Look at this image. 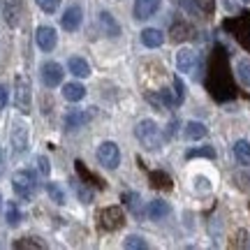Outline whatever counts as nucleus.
<instances>
[{
  "instance_id": "6ab92c4d",
  "label": "nucleus",
  "mask_w": 250,
  "mask_h": 250,
  "mask_svg": "<svg viewBox=\"0 0 250 250\" xmlns=\"http://www.w3.org/2000/svg\"><path fill=\"white\" fill-rule=\"evenodd\" d=\"M100 26L104 30L107 37H118L121 35V26L116 23V19L111 17L109 12H100Z\"/></svg>"
},
{
  "instance_id": "c85d7f7f",
  "label": "nucleus",
  "mask_w": 250,
  "mask_h": 250,
  "mask_svg": "<svg viewBox=\"0 0 250 250\" xmlns=\"http://www.w3.org/2000/svg\"><path fill=\"white\" fill-rule=\"evenodd\" d=\"M123 246H125V248H127V250H142V248H146L148 243L144 241L142 236H137V234H130V236L125 239V243H123Z\"/></svg>"
},
{
  "instance_id": "cd10ccee",
  "label": "nucleus",
  "mask_w": 250,
  "mask_h": 250,
  "mask_svg": "<svg viewBox=\"0 0 250 250\" xmlns=\"http://www.w3.org/2000/svg\"><path fill=\"white\" fill-rule=\"evenodd\" d=\"M46 192H49V197L54 199L56 204H65V192L61 190L58 183H49V186H46Z\"/></svg>"
},
{
  "instance_id": "58836bf2",
  "label": "nucleus",
  "mask_w": 250,
  "mask_h": 250,
  "mask_svg": "<svg viewBox=\"0 0 250 250\" xmlns=\"http://www.w3.org/2000/svg\"><path fill=\"white\" fill-rule=\"evenodd\" d=\"M5 104H7V88L0 86V111L5 109Z\"/></svg>"
},
{
  "instance_id": "f3484780",
  "label": "nucleus",
  "mask_w": 250,
  "mask_h": 250,
  "mask_svg": "<svg viewBox=\"0 0 250 250\" xmlns=\"http://www.w3.org/2000/svg\"><path fill=\"white\" fill-rule=\"evenodd\" d=\"M62 98L67 102H79V100L86 98V88L81 86L79 81H70V83L62 86Z\"/></svg>"
},
{
  "instance_id": "20e7f679",
  "label": "nucleus",
  "mask_w": 250,
  "mask_h": 250,
  "mask_svg": "<svg viewBox=\"0 0 250 250\" xmlns=\"http://www.w3.org/2000/svg\"><path fill=\"white\" fill-rule=\"evenodd\" d=\"M12 188H14V192L19 197L30 199L37 192V176L28 169H19L12 174Z\"/></svg>"
},
{
  "instance_id": "a19ab883",
  "label": "nucleus",
  "mask_w": 250,
  "mask_h": 250,
  "mask_svg": "<svg viewBox=\"0 0 250 250\" xmlns=\"http://www.w3.org/2000/svg\"><path fill=\"white\" fill-rule=\"evenodd\" d=\"M243 2H250V0H243Z\"/></svg>"
},
{
  "instance_id": "473e14b6",
  "label": "nucleus",
  "mask_w": 250,
  "mask_h": 250,
  "mask_svg": "<svg viewBox=\"0 0 250 250\" xmlns=\"http://www.w3.org/2000/svg\"><path fill=\"white\" fill-rule=\"evenodd\" d=\"M174 100H176L179 104L183 102V100H186V83H183L179 77L174 79Z\"/></svg>"
},
{
  "instance_id": "393cba45",
  "label": "nucleus",
  "mask_w": 250,
  "mask_h": 250,
  "mask_svg": "<svg viewBox=\"0 0 250 250\" xmlns=\"http://www.w3.org/2000/svg\"><path fill=\"white\" fill-rule=\"evenodd\" d=\"M236 77H239V81L243 86L250 88V58H241L236 62Z\"/></svg>"
},
{
  "instance_id": "aec40b11",
  "label": "nucleus",
  "mask_w": 250,
  "mask_h": 250,
  "mask_svg": "<svg viewBox=\"0 0 250 250\" xmlns=\"http://www.w3.org/2000/svg\"><path fill=\"white\" fill-rule=\"evenodd\" d=\"M171 213V206L165 202V199H153L151 206H148V218L151 220H162Z\"/></svg>"
},
{
  "instance_id": "1a4fd4ad",
  "label": "nucleus",
  "mask_w": 250,
  "mask_h": 250,
  "mask_svg": "<svg viewBox=\"0 0 250 250\" xmlns=\"http://www.w3.org/2000/svg\"><path fill=\"white\" fill-rule=\"evenodd\" d=\"M35 42L42 51H54L56 42H58V35H56V28L51 26H40L35 33Z\"/></svg>"
},
{
  "instance_id": "c756f323",
  "label": "nucleus",
  "mask_w": 250,
  "mask_h": 250,
  "mask_svg": "<svg viewBox=\"0 0 250 250\" xmlns=\"http://www.w3.org/2000/svg\"><path fill=\"white\" fill-rule=\"evenodd\" d=\"M188 160H192V158H215V151L211 146H204V148H192V151H188L186 155Z\"/></svg>"
},
{
  "instance_id": "7c9ffc66",
  "label": "nucleus",
  "mask_w": 250,
  "mask_h": 250,
  "mask_svg": "<svg viewBox=\"0 0 250 250\" xmlns=\"http://www.w3.org/2000/svg\"><path fill=\"white\" fill-rule=\"evenodd\" d=\"M234 183L241 188V190H250V171L248 169L236 171V174H234Z\"/></svg>"
},
{
  "instance_id": "f257e3e1",
  "label": "nucleus",
  "mask_w": 250,
  "mask_h": 250,
  "mask_svg": "<svg viewBox=\"0 0 250 250\" xmlns=\"http://www.w3.org/2000/svg\"><path fill=\"white\" fill-rule=\"evenodd\" d=\"M208 90L215 100H229L234 95V86L229 81V67H227V56L223 49L213 51L211 70H208Z\"/></svg>"
},
{
  "instance_id": "b1692460",
  "label": "nucleus",
  "mask_w": 250,
  "mask_h": 250,
  "mask_svg": "<svg viewBox=\"0 0 250 250\" xmlns=\"http://www.w3.org/2000/svg\"><path fill=\"white\" fill-rule=\"evenodd\" d=\"M234 158L241 162V165H248L250 162V142L239 139V142L234 144Z\"/></svg>"
},
{
  "instance_id": "72a5a7b5",
  "label": "nucleus",
  "mask_w": 250,
  "mask_h": 250,
  "mask_svg": "<svg viewBox=\"0 0 250 250\" xmlns=\"http://www.w3.org/2000/svg\"><path fill=\"white\" fill-rule=\"evenodd\" d=\"M195 5L202 9L204 14H213L215 12V0H195Z\"/></svg>"
},
{
  "instance_id": "4468645a",
  "label": "nucleus",
  "mask_w": 250,
  "mask_h": 250,
  "mask_svg": "<svg viewBox=\"0 0 250 250\" xmlns=\"http://www.w3.org/2000/svg\"><path fill=\"white\" fill-rule=\"evenodd\" d=\"M195 65H197L195 51L192 49H179V54H176V67H179V72L190 74V72L195 70Z\"/></svg>"
},
{
  "instance_id": "79ce46f5",
  "label": "nucleus",
  "mask_w": 250,
  "mask_h": 250,
  "mask_svg": "<svg viewBox=\"0 0 250 250\" xmlns=\"http://www.w3.org/2000/svg\"><path fill=\"white\" fill-rule=\"evenodd\" d=\"M0 202H2V197H0Z\"/></svg>"
},
{
  "instance_id": "2f4dec72",
  "label": "nucleus",
  "mask_w": 250,
  "mask_h": 250,
  "mask_svg": "<svg viewBox=\"0 0 250 250\" xmlns=\"http://www.w3.org/2000/svg\"><path fill=\"white\" fill-rule=\"evenodd\" d=\"M37 7L42 9V12H46V14H54L56 9H58V5H61V0H35Z\"/></svg>"
},
{
  "instance_id": "a878e982",
  "label": "nucleus",
  "mask_w": 250,
  "mask_h": 250,
  "mask_svg": "<svg viewBox=\"0 0 250 250\" xmlns=\"http://www.w3.org/2000/svg\"><path fill=\"white\" fill-rule=\"evenodd\" d=\"M123 202H125V206H127L134 215H142V204H139V202H142V197L137 195V192H125Z\"/></svg>"
},
{
  "instance_id": "dca6fc26",
  "label": "nucleus",
  "mask_w": 250,
  "mask_h": 250,
  "mask_svg": "<svg viewBox=\"0 0 250 250\" xmlns=\"http://www.w3.org/2000/svg\"><path fill=\"white\" fill-rule=\"evenodd\" d=\"M142 44L148 49H158L165 44V33L160 28H146V30H142Z\"/></svg>"
},
{
  "instance_id": "39448f33",
  "label": "nucleus",
  "mask_w": 250,
  "mask_h": 250,
  "mask_svg": "<svg viewBox=\"0 0 250 250\" xmlns=\"http://www.w3.org/2000/svg\"><path fill=\"white\" fill-rule=\"evenodd\" d=\"M100 227L107 232H116L125 225V213L121 206H107L104 211H100Z\"/></svg>"
},
{
  "instance_id": "ddd939ff",
  "label": "nucleus",
  "mask_w": 250,
  "mask_h": 250,
  "mask_svg": "<svg viewBox=\"0 0 250 250\" xmlns=\"http://www.w3.org/2000/svg\"><path fill=\"white\" fill-rule=\"evenodd\" d=\"M81 19H83V14H81V7H77V5H72V7L65 9V14L61 17V26L65 28V30H70V33H74V30H79Z\"/></svg>"
},
{
  "instance_id": "a211bd4d",
  "label": "nucleus",
  "mask_w": 250,
  "mask_h": 250,
  "mask_svg": "<svg viewBox=\"0 0 250 250\" xmlns=\"http://www.w3.org/2000/svg\"><path fill=\"white\" fill-rule=\"evenodd\" d=\"M146 100L151 102L153 107H158V109H171L174 107V102H176L167 90H160V93H146Z\"/></svg>"
},
{
  "instance_id": "4be33fe9",
  "label": "nucleus",
  "mask_w": 250,
  "mask_h": 250,
  "mask_svg": "<svg viewBox=\"0 0 250 250\" xmlns=\"http://www.w3.org/2000/svg\"><path fill=\"white\" fill-rule=\"evenodd\" d=\"M206 137V125L204 123H197V121H190L186 125V139L190 142H197V139H204Z\"/></svg>"
},
{
  "instance_id": "c9c22d12",
  "label": "nucleus",
  "mask_w": 250,
  "mask_h": 250,
  "mask_svg": "<svg viewBox=\"0 0 250 250\" xmlns=\"http://www.w3.org/2000/svg\"><path fill=\"white\" fill-rule=\"evenodd\" d=\"M37 169H40V174H42V176H49V171H51L49 158H44V155H40V158H37Z\"/></svg>"
},
{
  "instance_id": "bb28decb",
  "label": "nucleus",
  "mask_w": 250,
  "mask_h": 250,
  "mask_svg": "<svg viewBox=\"0 0 250 250\" xmlns=\"http://www.w3.org/2000/svg\"><path fill=\"white\" fill-rule=\"evenodd\" d=\"M74 183V190H77V197H79L83 204H90L93 202V190H88V188L83 186L81 181H72Z\"/></svg>"
},
{
  "instance_id": "f704fd0d",
  "label": "nucleus",
  "mask_w": 250,
  "mask_h": 250,
  "mask_svg": "<svg viewBox=\"0 0 250 250\" xmlns=\"http://www.w3.org/2000/svg\"><path fill=\"white\" fill-rule=\"evenodd\" d=\"M14 248H44L42 241H35V239H23V241H17Z\"/></svg>"
},
{
  "instance_id": "5701e85b",
  "label": "nucleus",
  "mask_w": 250,
  "mask_h": 250,
  "mask_svg": "<svg viewBox=\"0 0 250 250\" xmlns=\"http://www.w3.org/2000/svg\"><path fill=\"white\" fill-rule=\"evenodd\" d=\"M5 220H7L9 227H17V225L23 220V215H21V211H19L17 202H7V206H5Z\"/></svg>"
},
{
  "instance_id": "4c0bfd02",
  "label": "nucleus",
  "mask_w": 250,
  "mask_h": 250,
  "mask_svg": "<svg viewBox=\"0 0 250 250\" xmlns=\"http://www.w3.org/2000/svg\"><path fill=\"white\" fill-rule=\"evenodd\" d=\"M186 33H190V28H188V26H176V28H174V40L179 42V40H186V37H190V35H186Z\"/></svg>"
},
{
  "instance_id": "423d86ee",
  "label": "nucleus",
  "mask_w": 250,
  "mask_h": 250,
  "mask_svg": "<svg viewBox=\"0 0 250 250\" xmlns=\"http://www.w3.org/2000/svg\"><path fill=\"white\" fill-rule=\"evenodd\" d=\"M98 162L104 169H116L121 165V148L114 142H102L98 146Z\"/></svg>"
},
{
  "instance_id": "e433bc0d",
  "label": "nucleus",
  "mask_w": 250,
  "mask_h": 250,
  "mask_svg": "<svg viewBox=\"0 0 250 250\" xmlns=\"http://www.w3.org/2000/svg\"><path fill=\"white\" fill-rule=\"evenodd\" d=\"M195 190H199V192H208V190H211L208 179H204V176H197V179H195Z\"/></svg>"
},
{
  "instance_id": "ea45409f",
  "label": "nucleus",
  "mask_w": 250,
  "mask_h": 250,
  "mask_svg": "<svg viewBox=\"0 0 250 250\" xmlns=\"http://www.w3.org/2000/svg\"><path fill=\"white\" fill-rule=\"evenodd\" d=\"M5 174V151H0V176Z\"/></svg>"
},
{
  "instance_id": "9b49d317",
  "label": "nucleus",
  "mask_w": 250,
  "mask_h": 250,
  "mask_svg": "<svg viewBox=\"0 0 250 250\" xmlns=\"http://www.w3.org/2000/svg\"><path fill=\"white\" fill-rule=\"evenodd\" d=\"M42 81H44V86H49V88H56L62 81V67L54 61L44 62L42 65Z\"/></svg>"
},
{
  "instance_id": "2eb2a0df",
  "label": "nucleus",
  "mask_w": 250,
  "mask_h": 250,
  "mask_svg": "<svg viewBox=\"0 0 250 250\" xmlns=\"http://www.w3.org/2000/svg\"><path fill=\"white\" fill-rule=\"evenodd\" d=\"M88 121H90V114L83 111V109H70V111L65 114V127H67V130H79V127H83Z\"/></svg>"
},
{
  "instance_id": "f03ea898",
  "label": "nucleus",
  "mask_w": 250,
  "mask_h": 250,
  "mask_svg": "<svg viewBox=\"0 0 250 250\" xmlns=\"http://www.w3.org/2000/svg\"><path fill=\"white\" fill-rule=\"evenodd\" d=\"M14 104L21 114H30L33 83H30V77H26V74H17V79H14Z\"/></svg>"
},
{
  "instance_id": "7ed1b4c3",
  "label": "nucleus",
  "mask_w": 250,
  "mask_h": 250,
  "mask_svg": "<svg viewBox=\"0 0 250 250\" xmlns=\"http://www.w3.org/2000/svg\"><path fill=\"white\" fill-rule=\"evenodd\" d=\"M134 134H137V139L142 142V146L146 151H155V148L160 146V127H158V123L151 121V118L139 121L137 127H134Z\"/></svg>"
},
{
  "instance_id": "9d476101",
  "label": "nucleus",
  "mask_w": 250,
  "mask_h": 250,
  "mask_svg": "<svg viewBox=\"0 0 250 250\" xmlns=\"http://www.w3.org/2000/svg\"><path fill=\"white\" fill-rule=\"evenodd\" d=\"M0 9H2L7 26L17 28L21 21V0H0Z\"/></svg>"
},
{
  "instance_id": "412c9836",
  "label": "nucleus",
  "mask_w": 250,
  "mask_h": 250,
  "mask_svg": "<svg viewBox=\"0 0 250 250\" xmlns=\"http://www.w3.org/2000/svg\"><path fill=\"white\" fill-rule=\"evenodd\" d=\"M67 67H70V72L74 77H79V79H86L90 74V65L83 61V58H79V56L70 58V61H67Z\"/></svg>"
},
{
  "instance_id": "0eeeda50",
  "label": "nucleus",
  "mask_w": 250,
  "mask_h": 250,
  "mask_svg": "<svg viewBox=\"0 0 250 250\" xmlns=\"http://www.w3.org/2000/svg\"><path fill=\"white\" fill-rule=\"evenodd\" d=\"M9 142H12V151L14 155H21V153L28 151V127L21 123L12 125V134H9Z\"/></svg>"
},
{
  "instance_id": "f8f14e48",
  "label": "nucleus",
  "mask_w": 250,
  "mask_h": 250,
  "mask_svg": "<svg viewBox=\"0 0 250 250\" xmlns=\"http://www.w3.org/2000/svg\"><path fill=\"white\" fill-rule=\"evenodd\" d=\"M162 0H134V17L144 21V19H151L158 9H160Z\"/></svg>"
},
{
  "instance_id": "6e6552de",
  "label": "nucleus",
  "mask_w": 250,
  "mask_h": 250,
  "mask_svg": "<svg viewBox=\"0 0 250 250\" xmlns=\"http://www.w3.org/2000/svg\"><path fill=\"white\" fill-rule=\"evenodd\" d=\"M225 26L232 28L236 40H239L243 46H248L250 49V42H248V37H246V35H250V14H241V17L234 19V21H227Z\"/></svg>"
}]
</instances>
